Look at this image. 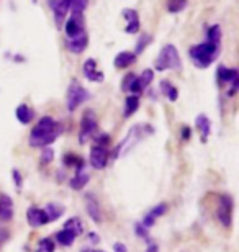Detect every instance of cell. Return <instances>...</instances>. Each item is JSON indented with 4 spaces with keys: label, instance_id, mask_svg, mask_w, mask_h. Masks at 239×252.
<instances>
[{
    "label": "cell",
    "instance_id": "23",
    "mask_svg": "<svg viewBox=\"0 0 239 252\" xmlns=\"http://www.w3.org/2000/svg\"><path fill=\"white\" fill-rule=\"evenodd\" d=\"M159 87H161V94H164L166 97L169 98V102H175V100L179 98V90H177L169 80H162Z\"/></svg>",
    "mask_w": 239,
    "mask_h": 252
},
{
    "label": "cell",
    "instance_id": "7",
    "mask_svg": "<svg viewBox=\"0 0 239 252\" xmlns=\"http://www.w3.org/2000/svg\"><path fill=\"white\" fill-rule=\"evenodd\" d=\"M218 220L223 226L230 228L233 223V198L230 195H221L220 203H218Z\"/></svg>",
    "mask_w": 239,
    "mask_h": 252
},
{
    "label": "cell",
    "instance_id": "22",
    "mask_svg": "<svg viewBox=\"0 0 239 252\" xmlns=\"http://www.w3.org/2000/svg\"><path fill=\"white\" fill-rule=\"evenodd\" d=\"M12 198L7 195H3L2 198H0V218L8 221L10 218H12L13 211H12Z\"/></svg>",
    "mask_w": 239,
    "mask_h": 252
},
{
    "label": "cell",
    "instance_id": "31",
    "mask_svg": "<svg viewBox=\"0 0 239 252\" xmlns=\"http://www.w3.org/2000/svg\"><path fill=\"white\" fill-rule=\"evenodd\" d=\"M152 79H154V70H152V69H144L143 74H141L139 77H138L141 90H144L146 87H149L151 82H152Z\"/></svg>",
    "mask_w": 239,
    "mask_h": 252
},
{
    "label": "cell",
    "instance_id": "13",
    "mask_svg": "<svg viewBox=\"0 0 239 252\" xmlns=\"http://www.w3.org/2000/svg\"><path fill=\"white\" fill-rule=\"evenodd\" d=\"M85 210H87L89 216L95 223H102V208L99 205V200L95 198V195L92 193L85 195Z\"/></svg>",
    "mask_w": 239,
    "mask_h": 252
},
{
    "label": "cell",
    "instance_id": "41",
    "mask_svg": "<svg viewBox=\"0 0 239 252\" xmlns=\"http://www.w3.org/2000/svg\"><path fill=\"white\" fill-rule=\"evenodd\" d=\"M113 249H115V252H128V249H126V246H125V244H121V243H116V244L113 246Z\"/></svg>",
    "mask_w": 239,
    "mask_h": 252
},
{
    "label": "cell",
    "instance_id": "14",
    "mask_svg": "<svg viewBox=\"0 0 239 252\" xmlns=\"http://www.w3.org/2000/svg\"><path fill=\"white\" fill-rule=\"evenodd\" d=\"M87 44H89V36H87V33H82V34H79V36L68 39L66 46H68V49H69V51L72 53V54H80V53H84V51H85Z\"/></svg>",
    "mask_w": 239,
    "mask_h": 252
},
{
    "label": "cell",
    "instance_id": "36",
    "mask_svg": "<svg viewBox=\"0 0 239 252\" xmlns=\"http://www.w3.org/2000/svg\"><path fill=\"white\" fill-rule=\"evenodd\" d=\"M53 159H54V151L51 148H44L41 153V164L48 165L49 162H53Z\"/></svg>",
    "mask_w": 239,
    "mask_h": 252
},
{
    "label": "cell",
    "instance_id": "37",
    "mask_svg": "<svg viewBox=\"0 0 239 252\" xmlns=\"http://www.w3.org/2000/svg\"><path fill=\"white\" fill-rule=\"evenodd\" d=\"M135 229H136V234H138L139 238H144L146 241H149V233H147V229L144 228L143 224H141V223L135 224Z\"/></svg>",
    "mask_w": 239,
    "mask_h": 252
},
{
    "label": "cell",
    "instance_id": "29",
    "mask_svg": "<svg viewBox=\"0 0 239 252\" xmlns=\"http://www.w3.org/2000/svg\"><path fill=\"white\" fill-rule=\"evenodd\" d=\"M63 162H64V165H68V167H75V170H82L85 167L84 159L79 158V156H74V154H66L63 158Z\"/></svg>",
    "mask_w": 239,
    "mask_h": 252
},
{
    "label": "cell",
    "instance_id": "33",
    "mask_svg": "<svg viewBox=\"0 0 239 252\" xmlns=\"http://www.w3.org/2000/svg\"><path fill=\"white\" fill-rule=\"evenodd\" d=\"M151 41H152V36L151 34H143L139 39H138V44H136V51H135V54L138 56V54H141L144 51V48H147V44H151Z\"/></svg>",
    "mask_w": 239,
    "mask_h": 252
},
{
    "label": "cell",
    "instance_id": "11",
    "mask_svg": "<svg viewBox=\"0 0 239 252\" xmlns=\"http://www.w3.org/2000/svg\"><path fill=\"white\" fill-rule=\"evenodd\" d=\"M27 221L32 228H39V226H44L49 223L46 211L39 210V208H28L27 210Z\"/></svg>",
    "mask_w": 239,
    "mask_h": 252
},
{
    "label": "cell",
    "instance_id": "12",
    "mask_svg": "<svg viewBox=\"0 0 239 252\" xmlns=\"http://www.w3.org/2000/svg\"><path fill=\"white\" fill-rule=\"evenodd\" d=\"M84 75H85V79H89L90 82H97V84H100V82H103V79H105V75L102 70L97 69V61L95 59H87V61L84 63Z\"/></svg>",
    "mask_w": 239,
    "mask_h": 252
},
{
    "label": "cell",
    "instance_id": "10",
    "mask_svg": "<svg viewBox=\"0 0 239 252\" xmlns=\"http://www.w3.org/2000/svg\"><path fill=\"white\" fill-rule=\"evenodd\" d=\"M121 13H123V18L126 20L125 32L128 33V34H136V33H138L139 28H141V20H139L138 12L133 10V8H125Z\"/></svg>",
    "mask_w": 239,
    "mask_h": 252
},
{
    "label": "cell",
    "instance_id": "17",
    "mask_svg": "<svg viewBox=\"0 0 239 252\" xmlns=\"http://www.w3.org/2000/svg\"><path fill=\"white\" fill-rule=\"evenodd\" d=\"M195 126H197L198 133L202 134V141H203V143H206L208 136H210V133H211V122H210V118H208L206 115H198L197 120H195Z\"/></svg>",
    "mask_w": 239,
    "mask_h": 252
},
{
    "label": "cell",
    "instance_id": "24",
    "mask_svg": "<svg viewBox=\"0 0 239 252\" xmlns=\"http://www.w3.org/2000/svg\"><path fill=\"white\" fill-rule=\"evenodd\" d=\"M70 13H82L89 7V0H63Z\"/></svg>",
    "mask_w": 239,
    "mask_h": 252
},
{
    "label": "cell",
    "instance_id": "5",
    "mask_svg": "<svg viewBox=\"0 0 239 252\" xmlns=\"http://www.w3.org/2000/svg\"><path fill=\"white\" fill-rule=\"evenodd\" d=\"M89 92L80 85L77 80H72L68 89V110L69 112H75L85 100H89Z\"/></svg>",
    "mask_w": 239,
    "mask_h": 252
},
{
    "label": "cell",
    "instance_id": "19",
    "mask_svg": "<svg viewBox=\"0 0 239 252\" xmlns=\"http://www.w3.org/2000/svg\"><path fill=\"white\" fill-rule=\"evenodd\" d=\"M89 174L85 172V170H75V174H74V177L69 180V185H70V189H74V190H82L85 185L89 184Z\"/></svg>",
    "mask_w": 239,
    "mask_h": 252
},
{
    "label": "cell",
    "instance_id": "27",
    "mask_svg": "<svg viewBox=\"0 0 239 252\" xmlns=\"http://www.w3.org/2000/svg\"><path fill=\"white\" fill-rule=\"evenodd\" d=\"M138 108H139V97L138 95H130L125 102V118H130Z\"/></svg>",
    "mask_w": 239,
    "mask_h": 252
},
{
    "label": "cell",
    "instance_id": "8",
    "mask_svg": "<svg viewBox=\"0 0 239 252\" xmlns=\"http://www.w3.org/2000/svg\"><path fill=\"white\" fill-rule=\"evenodd\" d=\"M64 32H66V36H68V39L75 38V36H79V34L85 33V30H84V15L82 13H70L69 20L64 25Z\"/></svg>",
    "mask_w": 239,
    "mask_h": 252
},
{
    "label": "cell",
    "instance_id": "35",
    "mask_svg": "<svg viewBox=\"0 0 239 252\" xmlns=\"http://www.w3.org/2000/svg\"><path fill=\"white\" fill-rule=\"evenodd\" d=\"M136 77H138V75H135V74H128V75H126V77L123 79V82H121V90H123V92H130L131 87H133Z\"/></svg>",
    "mask_w": 239,
    "mask_h": 252
},
{
    "label": "cell",
    "instance_id": "25",
    "mask_svg": "<svg viewBox=\"0 0 239 252\" xmlns=\"http://www.w3.org/2000/svg\"><path fill=\"white\" fill-rule=\"evenodd\" d=\"M44 211H46L49 221H56V220H59L61 216L64 215L66 208L63 205H59V203H48L46 210H44Z\"/></svg>",
    "mask_w": 239,
    "mask_h": 252
},
{
    "label": "cell",
    "instance_id": "26",
    "mask_svg": "<svg viewBox=\"0 0 239 252\" xmlns=\"http://www.w3.org/2000/svg\"><path fill=\"white\" fill-rule=\"evenodd\" d=\"M75 238H77V236L69 229H61L59 233L56 234V241H58L61 246H72Z\"/></svg>",
    "mask_w": 239,
    "mask_h": 252
},
{
    "label": "cell",
    "instance_id": "4",
    "mask_svg": "<svg viewBox=\"0 0 239 252\" xmlns=\"http://www.w3.org/2000/svg\"><path fill=\"white\" fill-rule=\"evenodd\" d=\"M147 129H151V128H149V126H146V125L133 126V128L128 131L126 138L118 144V148H116V151H115V158H123V156L128 154L130 151L133 149L135 146L138 144L139 141L147 134Z\"/></svg>",
    "mask_w": 239,
    "mask_h": 252
},
{
    "label": "cell",
    "instance_id": "30",
    "mask_svg": "<svg viewBox=\"0 0 239 252\" xmlns=\"http://www.w3.org/2000/svg\"><path fill=\"white\" fill-rule=\"evenodd\" d=\"M64 229L72 231L75 236H79V234L84 233V224H82V221L77 218V216H74V218H69L64 223Z\"/></svg>",
    "mask_w": 239,
    "mask_h": 252
},
{
    "label": "cell",
    "instance_id": "34",
    "mask_svg": "<svg viewBox=\"0 0 239 252\" xmlns=\"http://www.w3.org/2000/svg\"><path fill=\"white\" fill-rule=\"evenodd\" d=\"M36 252H54V243H53V239L44 238L43 241H39Z\"/></svg>",
    "mask_w": 239,
    "mask_h": 252
},
{
    "label": "cell",
    "instance_id": "44",
    "mask_svg": "<svg viewBox=\"0 0 239 252\" xmlns=\"http://www.w3.org/2000/svg\"><path fill=\"white\" fill-rule=\"evenodd\" d=\"M82 252H103V251H100V249H84Z\"/></svg>",
    "mask_w": 239,
    "mask_h": 252
},
{
    "label": "cell",
    "instance_id": "32",
    "mask_svg": "<svg viewBox=\"0 0 239 252\" xmlns=\"http://www.w3.org/2000/svg\"><path fill=\"white\" fill-rule=\"evenodd\" d=\"M187 7V0H167V10L171 13H180Z\"/></svg>",
    "mask_w": 239,
    "mask_h": 252
},
{
    "label": "cell",
    "instance_id": "20",
    "mask_svg": "<svg viewBox=\"0 0 239 252\" xmlns=\"http://www.w3.org/2000/svg\"><path fill=\"white\" fill-rule=\"evenodd\" d=\"M15 117H17V120L22 125H28L33 120V112L28 105L22 103V105H18L17 110H15Z\"/></svg>",
    "mask_w": 239,
    "mask_h": 252
},
{
    "label": "cell",
    "instance_id": "18",
    "mask_svg": "<svg viewBox=\"0 0 239 252\" xmlns=\"http://www.w3.org/2000/svg\"><path fill=\"white\" fill-rule=\"evenodd\" d=\"M136 63V54L135 53H131V51H121L116 54V58H115V67L116 69H126V67H130L131 64H135Z\"/></svg>",
    "mask_w": 239,
    "mask_h": 252
},
{
    "label": "cell",
    "instance_id": "3",
    "mask_svg": "<svg viewBox=\"0 0 239 252\" xmlns=\"http://www.w3.org/2000/svg\"><path fill=\"white\" fill-rule=\"evenodd\" d=\"M156 70H159V72H164V70H177V72H180L182 70L180 54L174 44H166L161 49L159 56L156 59Z\"/></svg>",
    "mask_w": 239,
    "mask_h": 252
},
{
    "label": "cell",
    "instance_id": "42",
    "mask_svg": "<svg viewBox=\"0 0 239 252\" xmlns=\"http://www.w3.org/2000/svg\"><path fill=\"white\" fill-rule=\"evenodd\" d=\"M146 252H157V246L152 243V241H149V244H147V249Z\"/></svg>",
    "mask_w": 239,
    "mask_h": 252
},
{
    "label": "cell",
    "instance_id": "39",
    "mask_svg": "<svg viewBox=\"0 0 239 252\" xmlns=\"http://www.w3.org/2000/svg\"><path fill=\"white\" fill-rule=\"evenodd\" d=\"M238 87H239V77H238V79H235V80H233V82H231V89L228 90V95H230V97H233V95H236Z\"/></svg>",
    "mask_w": 239,
    "mask_h": 252
},
{
    "label": "cell",
    "instance_id": "21",
    "mask_svg": "<svg viewBox=\"0 0 239 252\" xmlns=\"http://www.w3.org/2000/svg\"><path fill=\"white\" fill-rule=\"evenodd\" d=\"M239 77V72L238 69H231V67H225V65H221L220 69H218V79H220V82H225V84H231L233 80Z\"/></svg>",
    "mask_w": 239,
    "mask_h": 252
},
{
    "label": "cell",
    "instance_id": "6",
    "mask_svg": "<svg viewBox=\"0 0 239 252\" xmlns=\"http://www.w3.org/2000/svg\"><path fill=\"white\" fill-rule=\"evenodd\" d=\"M97 129V118L92 110H85V113L82 115L80 120V133H79V143L85 144L87 141L92 138Z\"/></svg>",
    "mask_w": 239,
    "mask_h": 252
},
{
    "label": "cell",
    "instance_id": "16",
    "mask_svg": "<svg viewBox=\"0 0 239 252\" xmlns=\"http://www.w3.org/2000/svg\"><path fill=\"white\" fill-rule=\"evenodd\" d=\"M51 7H53L56 28H63L64 20H66V15H68V12H69L68 7H66V5H64L63 0H56V3L51 2Z\"/></svg>",
    "mask_w": 239,
    "mask_h": 252
},
{
    "label": "cell",
    "instance_id": "28",
    "mask_svg": "<svg viewBox=\"0 0 239 252\" xmlns=\"http://www.w3.org/2000/svg\"><path fill=\"white\" fill-rule=\"evenodd\" d=\"M206 41L213 44H221V27L220 25H211L206 30Z\"/></svg>",
    "mask_w": 239,
    "mask_h": 252
},
{
    "label": "cell",
    "instance_id": "40",
    "mask_svg": "<svg viewBox=\"0 0 239 252\" xmlns=\"http://www.w3.org/2000/svg\"><path fill=\"white\" fill-rule=\"evenodd\" d=\"M189 138H190V128L189 126H184V128H182V139L189 141Z\"/></svg>",
    "mask_w": 239,
    "mask_h": 252
},
{
    "label": "cell",
    "instance_id": "38",
    "mask_svg": "<svg viewBox=\"0 0 239 252\" xmlns=\"http://www.w3.org/2000/svg\"><path fill=\"white\" fill-rule=\"evenodd\" d=\"M12 175H13V182H15V185H17L18 189H22L23 180H22V175H20V172H18V170H13Z\"/></svg>",
    "mask_w": 239,
    "mask_h": 252
},
{
    "label": "cell",
    "instance_id": "43",
    "mask_svg": "<svg viewBox=\"0 0 239 252\" xmlns=\"http://www.w3.org/2000/svg\"><path fill=\"white\" fill-rule=\"evenodd\" d=\"M89 239H90V241H94V243H99V241H100V238H99V236H97L95 233H90V234H89Z\"/></svg>",
    "mask_w": 239,
    "mask_h": 252
},
{
    "label": "cell",
    "instance_id": "9",
    "mask_svg": "<svg viewBox=\"0 0 239 252\" xmlns=\"http://www.w3.org/2000/svg\"><path fill=\"white\" fill-rule=\"evenodd\" d=\"M90 165L97 170H102L106 167V162H108V149L105 146H94L92 151H90Z\"/></svg>",
    "mask_w": 239,
    "mask_h": 252
},
{
    "label": "cell",
    "instance_id": "15",
    "mask_svg": "<svg viewBox=\"0 0 239 252\" xmlns=\"http://www.w3.org/2000/svg\"><path fill=\"white\" fill-rule=\"evenodd\" d=\"M166 211H167V205L166 203H159V205H156L154 208H152L149 213H147L146 216H144V220H143V224L146 229H149V228H152L154 226V223H156V220L157 218H161L162 215H166Z\"/></svg>",
    "mask_w": 239,
    "mask_h": 252
},
{
    "label": "cell",
    "instance_id": "1",
    "mask_svg": "<svg viewBox=\"0 0 239 252\" xmlns=\"http://www.w3.org/2000/svg\"><path fill=\"white\" fill-rule=\"evenodd\" d=\"M63 133V126L56 123L51 117H43L30 134V146L32 148H46L54 143Z\"/></svg>",
    "mask_w": 239,
    "mask_h": 252
},
{
    "label": "cell",
    "instance_id": "2",
    "mask_svg": "<svg viewBox=\"0 0 239 252\" xmlns=\"http://www.w3.org/2000/svg\"><path fill=\"white\" fill-rule=\"evenodd\" d=\"M220 49L221 46L220 44H213V43H200V44H195V46L190 48V59L193 61V64L200 69H206L215 59L220 56Z\"/></svg>",
    "mask_w": 239,
    "mask_h": 252
}]
</instances>
